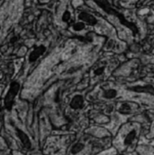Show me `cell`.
I'll return each instance as SVG.
<instances>
[{
	"label": "cell",
	"mask_w": 154,
	"mask_h": 155,
	"mask_svg": "<svg viewBox=\"0 0 154 155\" xmlns=\"http://www.w3.org/2000/svg\"><path fill=\"white\" fill-rule=\"evenodd\" d=\"M132 91L139 92H149L154 95V86L152 85H145V86H134L132 87Z\"/></svg>",
	"instance_id": "277c9868"
},
{
	"label": "cell",
	"mask_w": 154,
	"mask_h": 155,
	"mask_svg": "<svg viewBox=\"0 0 154 155\" xmlns=\"http://www.w3.org/2000/svg\"><path fill=\"white\" fill-rule=\"evenodd\" d=\"M103 96L106 99H113L117 96V92L114 89H109L103 92Z\"/></svg>",
	"instance_id": "8992f818"
},
{
	"label": "cell",
	"mask_w": 154,
	"mask_h": 155,
	"mask_svg": "<svg viewBox=\"0 0 154 155\" xmlns=\"http://www.w3.org/2000/svg\"><path fill=\"white\" fill-rule=\"evenodd\" d=\"M136 134H137L136 131H134V130H132L130 133H128V134L126 135V137L124 139V144L125 145H130L134 141V139L136 137Z\"/></svg>",
	"instance_id": "5b68a950"
},
{
	"label": "cell",
	"mask_w": 154,
	"mask_h": 155,
	"mask_svg": "<svg viewBox=\"0 0 154 155\" xmlns=\"http://www.w3.org/2000/svg\"><path fill=\"white\" fill-rule=\"evenodd\" d=\"M19 88H20V85H19L18 83L12 82V83L10 85V88H9V90L7 92L6 100H5V104H6L7 109H10L11 108L12 104L14 102V99H15L16 95H17V92L19 91Z\"/></svg>",
	"instance_id": "6da1fadb"
},
{
	"label": "cell",
	"mask_w": 154,
	"mask_h": 155,
	"mask_svg": "<svg viewBox=\"0 0 154 155\" xmlns=\"http://www.w3.org/2000/svg\"><path fill=\"white\" fill-rule=\"evenodd\" d=\"M71 107L74 110L81 109L83 106V98L81 95H76L71 101Z\"/></svg>",
	"instance_id": "3957f363"
},
{
	"label": "cell",
	"mask_w": 154,
	"mask_h": 155,
	"mask_svg": "<svg viewBox=\"0 0 154 155\" xmlns=\"http://www.w3.org/2000/svg\"><path fill=\"white\" fill-rule=\"evenodd\" d=\"M119 111L121 113H129L131 111V105L129 104H122L120 106Z\"/></svg>",
	"instance_id": "9c48e42d"
},
{
	"label": "cell",
	"mask_w": 154,
	"mask_h": 155,
	"mask_svg": "<svg viewBox=\"0 0 154 155\" xmlns=\"http://www.w3.org/2000/svg\"><path fill=\"white\" fill-rule=\"evenodd\" d=\"M83 148H84V144H83V143H82V142H77V143H75V144L73 146L71 151H72L73 154H77V153H79L80 151H82L83 150Z\"/></svg>",
	"instance_id": "52a82bcc"
},
{
	"label": "cell",
	"mask_w": 154,
	"mask_h": 155,
	"mask_svg": "<svg viewBox=\"0 0 154 155\" xmlns=\"http://www.w3.org/2000/svg\"><path fill=\"white\" fill-rule=\"evenodd\" d=\"M104 70H105V67L104 66H100V67H97L94 71V76H99V75H102L103 73H104Z\"/></svg>",
	"instance_id": "30bf717a"
},
{
	"label": "cell",
	"mask_w": 154,
	"mask_h": 155,
	"mask_svg": "<svg viewBox=\"0 0 154 155\" xmlns=\"http://www.w3.org/2000/svg\"><path fill=\"white\" fill-rule=\"evenodd\" d=\"M45 51V48H41L40 50H37V51H35V52H33L32 54H30V56H29V60L31 61V62H34V61H36L38 57H39V55L43 53Z\"/></svg>",
	"instance_id": "ba28073f"
},
{
	"label": "cell",
	"mask_w": 154,
	"mask_h": 155,
	"mask_svg": "<svg viewBox=\"0 0 154 155\" xmlns=\"http://www.w3.org/2000/svg\"><path fill=\"white\" fill-rule=\"evenodd\" d=\"M16 132H17V135H18L19 139H20V141H21L23 146H24L25 149H29V148L31 147V142H30V141H29L28 136H27L24 132H22V131L19 130V129H16Z\"/></svg>",
	"instance_id": "7a4b0ae2"
}]
</instances>
